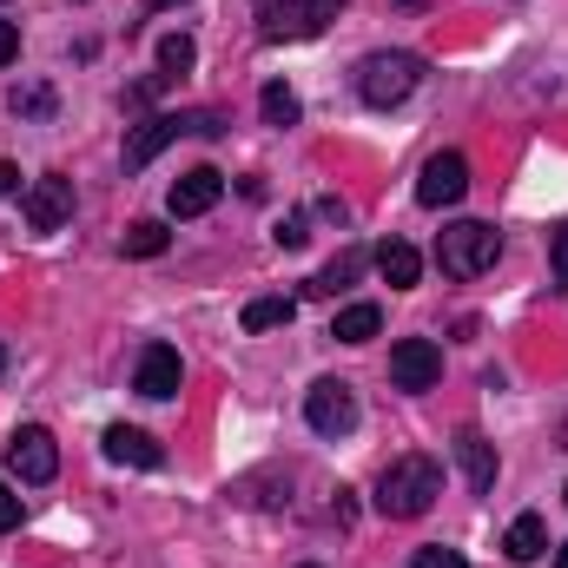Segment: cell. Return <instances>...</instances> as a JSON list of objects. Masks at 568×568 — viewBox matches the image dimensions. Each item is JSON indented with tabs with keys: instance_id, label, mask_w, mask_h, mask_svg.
Returning a JSON list of instances; mask_svg holds the SVG:
<instances>
[{
	"instance_id": "obj_2",
	"label": "cell",
	"mask_w": 568,
	"mask_h": 568,
	"mask_svg": "<svg viewBox=\"0 0 568 568\" xmlns=\"http://www.w3.org/2000/svg\"><path fill=\"white\" fill-rule=\"evenodd\" d=\"M496 258H503V239H496V225H483V219H456V225L436 239L443 278H483V272H496Z\"/></svg>"
},
{
	"instance_id": "obj_5",
	"label": "cell",
	"mask_w": 568,
	"mask_h": 568,
	"mask_svg": "<svg viewBox=\"0 0 568 568\" xmlns=\"http://www.w3.org/2000/svg\"><path fill=\"white\" fill-rule=\"evenodd\" d=\"M252 13H258L265 40H317L344 13V0H252Z\"/></svg>"
},
{
	"instance_id": "obj_1",
	"label": "cell",
	"mask_w": 568,
	"mask_h": 568,
	"mask_svg": "<svg viewBox=\"0 0 568 568\" xmlns=\"http://www.w3.org/2000/svg\"><path fill=\"white\" fill-rule=\"evenodd\" d=\"M436 496H443L436 456H397V463L377 476V516H390V523H417Z\"/></svg>"
},
{
	"instance_id": "obj_29",
	"label": "cell",
	"mask_w": 568,
	"mask_h": 568,
	"mask_svg": "<svg viewBox=\"0 0 568 568\" xmlns=\"http://www.w3.org/2000/svg\"><path fill=\"white\" fill-rule=\"evenodd\" d=\"M7 192H20V165H13V159H0V199H7Z\"/></svg>"
},
{
	"instance_id": "obj_17",
	"label": "cell",
	"mask_w": 568,
	"mask_h": 568,
	"mask_svg": "<svg viewBox=\"0 0 568 568\" xmlns=\"http://www.w3.org/2000/svg\"><path fill=\"white\" fill-rule=\"evenodd\" d=\"M377 331H384V311H377V304H344V311L331 317V337H337V344H371Z\"/></svg>"
},
{
	"instance_id": "obj_8",
	"label": "cell",
	"mask_w": 568,
	"mask_h": 568,
	"mask_svg": "<svg viewBox=\"0 0 568 568\" xmlns=\"http://www.w3.org/2000/svg\"><path fill=\"white\" fill-rule=\"evenodd\" d=\"M20 219H27V232H60L73 219V179H60V172L33 179L20 192Z\"/></svg>"
},
{
	"instance_id": "obj_30",
	"label": "cell",
	"mask_w": 568,
	"mask_h": 568,
	"mask_svg": "<svg viewBox=\"0 0 568 568\" xmlns=\"http://www.w3.org/2000/svg\"><path fill=\"white\" fill-rule=\"evenodd\" d=\"M140 7H152V13H159V7H179V0H140Z\"/></svg>"
},
{
	"instance_id": "obj_35",
	"label": "cell",
	"mask_w": 568,
	"mask_h": 568,
	"mask_svg": "<svg viewBox=\"0 0 568 568\" xmlns=\"http://www.w3.org/2000/svg\"><path fill=\"white\" fill-rule=\"evenodd\" d=\"M562 496H568V489H562Z\"/></svg>"
},
{
	"instance_id": "obj_15",
	"label": "cell",
	"mask_w": 568,
	"mask_h": 568,
	"mask_svg": "<svg viewBox=\"0 0 568 568\" xmlns=\"http://www.w3.org/2000/svg\"><path fill=\"white\" fill-rule=\"evenodd\" d=\"M377 272L390 291H410V284L424 278V258H417V245H404V239H384L377 245Z\"/></svg>"
},
{
	"instance_id": "obj_31",
	"label": "cell",
	"mask_w": 568,
	"mask_h": 568,
	"mask_svg": "<svg viewBox=\"0 0 568 568\" xmlns=\"http://www.w3.org/2000/svg\"><path fill=\"white\" fill-rule=\"evenodd\" d=\"M556 568H568V542H562V549H556Z\"/></svg>"
},
{
	"instance_id": "obj_33",
	"label": "cell",
	"mask_w": 568,
	"mask_h": 568,
	"mask_svg": "<svg viewBox=\"0 0 568 568\" xmlns=\"http://www.w3.org/2000/svg\"><path fill=\"white\" fill-rule=\"evenodd\" d=\"M404 7H424V0H404Z\"/></svg>"
},
{
	"instance_id": "obj_21",
	"label": "cell",
	"mask_w": 568,
	"mask_h": 568,
	"mask_svg": "<svg viewBox=\"0 0 568 568\" xmlns=\"http://www.w3.org/2000/svg\"><path fill=\"white\" fill-rule=\"evenodd\" d=\"M258 113H265V126H291V120H297V93H291L284 80H272V87L258 93Z\"/></svg>"
},
{
	"instance_id": "obj_14",
	"label": "cell",
	"mask_w": 568,
	"mask_h": 568,
	"mask_svg": "<svg viewBox=\"0 0 568 568\" xmlns=\"http://www.w3.org/2000/svg\"><path fill=\"white\" fill-rule=\"evenodd\" d=\"M106 456H113V463H133V469H159V463H165V449H159L145 429H133V424L106 429Z\"/></svg>"
},
{
	"instance_id": "obj_26",
	"label": "cell",
	"mask_w": 568,
	"mask_h": 568,
	"mask_svg": "<svg viewBox=\"0 0 568 568\" xmlns=\"http://www.w3.org/2000/svg\"><path fill=\"white\" fill-rule=\"evenodd\" d=\"M304 239H311V232H304V219H297V212H291V219H284V225H278V245H284V252H297V245H304Z\"/></svg>"
},
{
	"instance_id": "obj_3",
	"label": "cell",
	"mask_w": 568,
	"mask_h": 568,
	"mask_svg": "<svg viewBox=\"0 0 568 568\" xmlns=\"http://www.w3.org/2000/svg\"><path fill=\"white\" fill-rule=\"evenodd\" d=\"M417 80H424V60H417V53H404V47L364 53V67H357V100H364V106H404V100L417 93Z\"/></svg>"
},
{
	"instance_id": "obj_28",
	"label": "cell",
	"mask_w": 568,
	"mask_h": 568,
	"mask_svg": "<svg viewBox=\"0 0 568 568\" xmlns=\"http://www.w3.org/2000/svg\"><path fill=\"white\" fill-rule=\"evenodd\" d=\"M13 53H20V27H13V20H0V67H7Z\"/></svg>"
},
{
	"instance_id": "obj_4",
	"label": "cell",
	"mask_w": 568,
	"mask_h": 568,
	"mask_svg": "<svg viewBox=\"0 0 568 568\" xmlns=\"http://www.w3.org/2000/svg\"><path fill=\"white\" fill-rule=\"evenodd\" d=\"M179 133H225V120H219V113H152V120H140V126L126 133V152H120L126 172H145Z\"/></svg>"
},
{
	"instance_id": "obj_12",
	"label": "cell",
	"mask_w": 568,
	"mask_h": 568,
	"mask_svg": "<svg viewBox=\"0 0 568 568\" xmlns=\"http://www.w3.org/2000/svg\"><path fill=\"white\" fill-rule=\"evenodd\" d=\"M179 377H185L179 351H172V344H145V351H140V371H133V390H140V397H152V404H165V397H179Z\"/></svg>"
},
{
	"instance_id": "obj_25",
	"label": "cell",
	"mask_w": 568,
	"mask_h": 568,
	"mask_svg": "<svg viewBox=\"0 0 568 568\" xmlns=\"http://www.w3.org/2000/svg\"><path fill=\"white\" fill-rule=\"evenodd\" d=\"M13 529H20V496L0 483V536H13Z\"/></svg>"
},
{
	"instance_id": "obj_6",
	"label": "cell",
	"mask_w": 568,
	"mask_h": 568,
	"mask_svg": "<svg viewBox=\"0 0 568 568\" xmlns=\"http://www.w3.org/2000/svg\"><path fill=\"white\" fill-rule=\"evenodd\" d=\"M7 476L13 483H53L60 476V443H53V429L40 424H20L7 436Z\"/></svg>"
},
{
	"instance_id": "obj_7",
	"label": "cell",
	"mask_w": 568,
	"mask_h": 568,
	"mask_svg": "<svg viewBox=\"0 0 568 568\" xmlns=\"http://www.w3.org/2000/svg\"><path fill=\"white\" fill-rule=\"evenodd\" d=\"M304 424L317 429V436H351V429H357V397H351V384H344V377H317V384L304 390Z\"/></svg>"
},
{
	"instance_id": "obj_10",
	"label": "cell",
	"mask_w": 568,
	"mask_h": 568,
	"mask_svg": "<svg viewBox=\"0 0 568 568\" xmlns=\"http://www.w3.org/2000/svg\"><path fill=\"white\" fill-rule=\"evenodd\" d=\"M436 377H443V351H436L429 337L390 344V384H397V390H436Z\"/></svg>"
},
{
	"instance_id": "obj_22",
	"label": "cell",
	"mask_w": 568,
	"mask_h": 568,
	"mask_svg": "<svg viewBox=\"0 0 568 568\" xmlns=\"http://www.w3.org/2000/svg\"><path fill=\"white\" fill-rule=\"evenodd\" d=\"M357 272H364V258H357V252H344L337 265H324V272L311 278V291H317V297H337V291H344V284L357 278Z\"/></svg>"
},
{
	"instance_id": "obj_20",
	"label": "cell",
	"mask_w": 568,
	"mask_h": 568,
	"mask_svg": "<svg viewBox=\"0 0 568 568\" xmlns=\"http://www.w3.org/2000/svg\"><path fill=\"white\" fill-rule=\"evenodd\" d=\"M165 245H172V232H165L159 219H140V225L126 232V258H159Z\"/></svg>"
},
{
	"instance_id": "obj_24",
	"label": "cell",
	"mask_w": 568,
	"mask_h": 568,
	"mask_svg": "<svg viewBox=\"0 0 568 568\" xmlns=\"http://www.w3.org/2000/svg\"><path fill=\"white\" fill-rule=\"evenodd\" d=\"M410 568H469V562H463L456 549H443V542H429V549H417V562H410Z\"/></svg>"
},
{
	"instance_id": "obj_34",
	"label": "cell",
	"mask_w": 568,
	"mask_h": 568,
	"mask_svg": "<svg viewBox=\"0 0 568 568\" xmlns=\"http://www.w3.org/2000/svg\"><path fill=\"white\" fill-rule=\"evenodd\" d=\"M304 568H317V562H304Z\"/></svg>"
},
{
	"instance_id": "obj_13",
	"label": "cell",
	"mask_w": 568,
	"mask_h": 568,
	"mask_svg": "<svg viewBox=\"0 0 568 568\" xmlns=\"http://www.w3.org/2000/svg\"><path fill=\"white\" fill-rule=\"evenodd\" d=\"M456 463H463V476H469V489H476V496H489V489H496V449H489L476 429H456Z\"/></svg>"
},
{
	"instance_id": "obj_18",
	"label": "cell",
	"mask_w": 568,
	"mask_h": 568,
	"mask_svg": "<svg viewBox=\"0 0 568 568\" xmlns=\"http://www.w3.org/2000/svg\"><path fill=\"white\" fill-rule=\"evenodd\" d=\"M297 317V297H252L245 304V331H278Z\"/></svg>"
},
{
	"instance_id": "obj_27",
	"label": "cell",
	"mask_w": 568,
	"mask_h": 568,
	"mask_svg": "<svg viewBox=\"0 0 568 568\" xmlns=\"http://www.w3.org/2000/svg\"><path fill=\"white\" fill-rule=\"evenodd\" d=\"M549 265H556V284H568V225L556 232V245H549Z\"/></svg>"
},
{
	"instance_id": "obj_11",
	"label": "cell",
	"mask_w": 568,
	"mask_h": 568,
	"mask_svg": "<svg viewBox=\"0 0 568 568\" xmlns=\"http://www.w3.org/2000/svg\"><path fill=\"white\" fill-rule=\"evenodd\" d=\"M219 192H225V172H212V165H192V172H179V179H172V192H165V212H172V219H205V212L219 205Z\"/></svg>"
},
{
	"instance_id": "obj_9",
	"label": "cell",
	"mask_w": 568,
	"mask_h": 568,
	"mask_svg": "<svg viewBox=\"0 0 568 568\" xmlns=\"http://www.w3.org/2000/svg\"><path fill=\"white\" fill-rule=\"evenodd\" d=\"M463 192H469V159H463V152H429L424 179H417V205L443 212V205H456Z\"/></svg>"
},
{
	"instance_id": "obj_32",
	"label": "cell",
	"mask_w": 568,
	"mask_h": 568,
	"mask_svg": "<svg viewBox=\"0 0 568 568\" xmlns=\"http://www.w3.org/2000/svg\"><path fill=\"white\" fill-rule=\"evenodd\" d=\"M0 371H7V344H0Z\"/></svg>"
},
{
	"instance_id": "obj_23",
	"label": "cell",
	"mask_w": 568,
	"mask_h": 568,
	"mask_svg": "<svg viewBox=\"0 0 568 568\" xmlns=\"http://www.w3.org/2000/svg\"><path fill=\"white\" fill-rule=\"evenodd\" d=\"M53 113V87H20L13 93V120H47Z\"/></svg>"
},
{
	"instance_id": "obj_19",
	"label": "cell",
	"mask_w": 568,
	"mask_h": 568,
	"mask_svg": "<svg viewBox=\"0 0 568 568\" xmlns=\"http://www.w3.org/2000/svg\"><path fill=\"white\" fill-rule=\"evenodd\" d=\"M192 60H199V47H192L185 33H165V40H159V73H165V80L192 73Z\"/></svg>"
},
{
	"instance_id": "obj_16",
	"label": "cell",
	"mask_w": 568,
	"mask_h": 568,
	"mask_svg": "<svg viewBox=\"0 0 568 568\" xmlns=\"http://www.w3.org/2000/svg\"><path fill=\"white\" fill-rule=\"evenodd\" d=\"M542 549H549V529H542V516H516L509 523V536H503V556L509 562H542Z\"/></svg>"
}]
</instances>
